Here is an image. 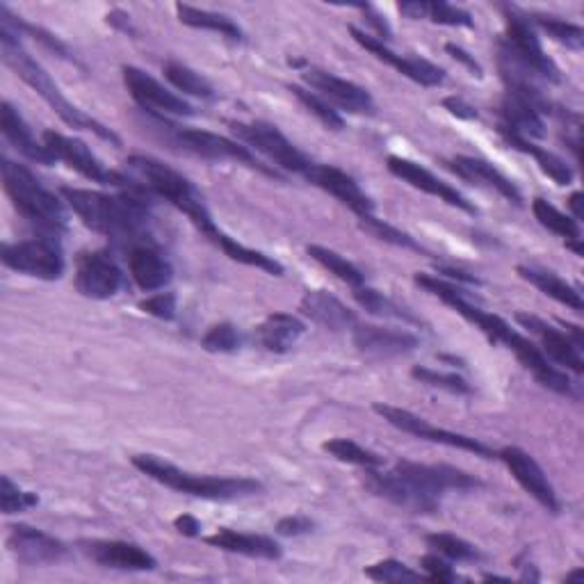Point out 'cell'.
Masks as SVG:
<instances>
[{"label": "cell", "instance_id": "cell-1", "mask_svg": "<svg viewBox=\"0 0 584 584\" xmlns=\"http://www.w3.org/2000/svg\"><path fill=\"white\" fill-rule=\"evenodd\" d=\"M126 165L131 172H135V177L139 179L146 192L156 194V197L169 202L183 215H187L190 222L197 227L210 242H215V245L222 250L231 260L256 267V270H263L275 277L283 275V265L279 260H275L272 256H267L263 252L240 245L238 240L227 235L222 229H217L215 219L202 197V192L190 183V179L177 172V169H172L151 156H131Z\"/></svg>", "mask_w": 584, "mask_h": 584}, {"label": "cell", "instance_id": "cell-2", "mask_svg": "<svg viewBox=\"0 0 584 584\" xmlns=\"http://www.w3.org/2000/svg\"><path fill=\"white\" fill-rule=\"evenodd\" d=\"M416 283L425 288L427 292H431V295H436L438 300H443L450 308H454L461 315V318L473 323L486 338H489V343L504 345L514 352L525 368L546 388H550V391L559 396H571V379L567 377V373L555 368L550 358L542 352V348L534 345L530 338L521 336L516 329H511L509 323H504L500 315L482 311L477 304H473L464 288H459L454 283H446L431 275H416Z\"/></svg>", "mask_w": 584, "mask_h": 584}, {"label": "cell", "instance_id": "cell-3", "mask_svg": "<svg viewBox=\"0 0 584 584\" xmlns=\"http://www.w3.org/2000/svg\"><path fill=\"white\" fill-rule=\"evenodd\" d=\"M62 197L83 219L85 227L112 240L131 242V247L137 245L149 227V206L137 192L106 194L96 190L62 187Z\"/></svg>", "mask_w": 584, "mask_h": 584}, {"label": "cell", "instance_id": "cell-4", "mask_svg": "<svg viewBox=\"0 0 584 584\" xmlns=\"http://www.w3.org/2000/svg\"><path fill=\"white\" fill-rule=\"evenodd\" d=\"M0 53H3V62L16 73L23 83L31 85L41 96V99L56 110V114L64 121L66 126L78 129V131H89L96 137H101L114 146L121 144V139L114 131L104 126L101 121H96L94 117L85 114L81 108H76L66 99L62 89L56 85V81L48 76L46 69L39 62H35L26 51H23L19 35L8 26H0Z\"/></svg>", "mask_w": 584, "mask_h": 584}, {"label": "cell", "instance_id": "cell-5", "mask_svg": "<svg viewBox=\"0 0 584 584\" xmlns=\"http://www.w3.org/2000/svg\"><path fill=\"white\" fill-rule=\"evenodd\" d=\"M133 466L151 477L154 482L167 486V489L204 498V500H240L250 498L263 489V484L252 477H215V475H194L177 469L169 461H162L156 454H137L133 457Z\"/></svg>", "mask_w": 584, "mask_h": 584}, {"label": "cell", "instance_id": "cell-6", "mask_svg": "<svg viewBox=\"0 0 584 584\" xmlns=\"http://www.w3.org/2000/svg\"><path fill=\"white\" fill-rule=\"evenodd\" d=\"M0 169H3V185L8 197L28 222H33L35 227L51 235L66 231V212L62 202L51 190H46L39 183V179L28 167H23L10 158H3Z\"/></svg>", "mask_w": 584, "mask_h": 584}, {"label": "cell", "instance_id": "cell-7", "mask_svg": "<svg viewBox=\"0 0 584 584\" xmlns=\"http://www.w3.org/2000/svg\"><path fill=\"white\" fill-rule=\"evenodd\" d=\"M156 121L167 131L169 142L192 156H199L206 160H233L238 165H247V167L256 169V172H260L265 177L281 179L277 169L263 165L256 158V154L250 149V146H242L240 142H233L229 137L215 135V133H208L202 129H181L174 124H167L165 117H156Z\"/></svg>", "mask_w": 584, "mask_h": 584}, {"label": "cell", "instance_id": "cell-8", "mask_svg": "<svg viewBox=\"0 0 584 584\" xmlns=\"http://www.w3.org/2000/svg\"><path fill=\"white\" fill-rule=\"evenodd\" d=\"M502 12L507 21V37L500 44V53L514 60L521 69L537 73V76L550 83H559V69L546 56L537 33H534L530 16L514 5H502Z\"/></svg>", "mask_w": 584, "mask_h": 584}, {"label": "cell", "instance_id": "cell-9", "mask_svg": "<svg viewBox=\"0 0 584 584\" xmlns=\"http://www.w3.org/2000/svg\"><path fill=\"white\" fill-rule=\"evenodd\" d=\"M41 142L48 149V154L56 158V162H66L71 169H76L81 177H85V179H89L94 183L124 187V190L137 192V194L146 192L137 181L126 179L124 174H119V172H112V169H108L99 158L92 154V149L83 139L66 137V135L56 133V131H46Z\"/></svg>", "mask_w": 584, "mask_h": 584}, {"label": "cell", "instance_id": "cell-10", "mask_svg": "<svg viewBox=\"0 0 584 584\" xmlns=\"http://www.w3.org/2000/svg\"><path fill=\"white\" fill-rule=\"evenodd\" d=\"M231 131L247 146H252L254 151L263 154L279 169H285V172L306 177L313 167V160L300 151L277 126L267 124V121H250V124H245V121H231Z\"/></svg>", "mask_w": 584, "mask_h": 584}, {"label": "cell", "instance_id": "cell-11", "mask_svg": "<svg viewBox=\"0 0 584 584\" xmlns=\"http://www.w3.org/2000/svg\"><path fill=\"white\" fill-rule=\"evenodd\" d=\"M0 258L10 270L41 281H58L64 275V254L56 235L8 242Z\"/></svg>", "mask_w": 584, "mask_h": 584}, {"label": "cell", "instance_id": "cell-12", "mask_svg": "<svg viewBox=\"0 0 584 584\" xmlns=\"http://www.w3.org/2000/svg\"><path fill=\"white\" fill-rule=\"evenodd\" d=\"M375 411L379 413V416L388 425L398 427L404 434L423 438V441L441 443V446H448V448H454V450H466V452H473L475 457H484V459L498 457L489 446L477 441V438L466 436V434H457V431H450V429H443V427H436L429 421L416 416V413H411L406 409L391 406V404H375Z\"/></svg>", "mask_w": 584, "mask_h": 584}, {"label": "cell", "instance_id": "cell-13", "mask_svg": "<svg viewBox=\"0 0 584 584\" xmlns=\"http://www.w3.org/2000/svg\"><path fill=\"white\" fill-rule=\"evenodd\" d=\"M124 288V272L110 252H87L76 260V290L87 300H112Z\"/></svg>", "mask_w": 584, "mask_h": 584}, {"label": "cell", "instance_id": "cell-14", "mask_svg": "<svg viewBox=\"0 0 584 584\" xmlns=\"http://www.w3.org/2000/svg\"><path fill=\"white\" fill-rule=\"evenodd\" d=\"M124 73V83L126 89L131 92L133 101L154 117H192L194 110L190 104H185L181 96L174 92L165 89L156 78H151L149 73L137 69V66H124L121 69Z\"/></svg>", "mask_w": 584, "mask_h": 584}, {"label": "cell", "instance_id": "cell-15", "mask_svg": "<svg viewBox=\"0 0 584 584\" xmlns=\"http://www.w3.org/2000/svg\"><path fill=\"white\" fill-rule=\"evenodd\" d=\"M365 484H368V489L375 496L411 511V514H434V511H438V507H441V498L427 494L418 484H413L398 471L391 473H379L377 469L368 471V482Z\"/></svg>", "mask_w": 584, "mask_h": 584}, {"label": "cell", "instance_id": "cell-16", "mask_svg": "<svg viewBox=\"0 0 584 584\" xmlns=\"http://www.w3.org/2000/svg\"><path fill=\"white\" fill-rule=\"evenodd\" d=\"M400 475L411 479L413 484H418L421 489H425L431 496L441 498L446 491H471L479 489L482 482L475 475H469L466 471H459L446 464H418V461H398L396 469Z\"/></svg>", "mask_w": 584, "mask_h": 584}, {"label": "cell", "instance_id": "cell-17", "mask_svg": "<svg viewBox=\"0 0 584 584\" xmlns=\"http://www.w3.org/2000/svg\"><path fill=\"white\" fill-rule=\"evenodd\" d=\"M304 81L311 85V89L318 92L323 99H327L329 104H336L338 108H343L348 112H356V114L375 112V101L370 92L352 81L336 76V73L308 66L304 71Z\"/></svg>", "mask_w": 584, "mask_h": 584}, {"label": "cell", "instance_id": "cell-18", "mask_svg": "<svg viewBox=\"0 0 584 584\" xmlns=\"http://www.w3.org/2000/svg\"><path fill=\"white\" fill-rule=\"evenodd\" d=\"M350 35L354 37L356 44H361L365 51H370L377 60L391 64L393 69H398L402 76H406L409 81L418 83L423 87H436L446 81V71L441 66H436L434 62L425 60V58H404L393 53L391 48H388L384 41H379L377 37L358 31L356 26H350Z\"/></svg>", "mask_w": 584, "mask_h": 584}, {"label": "cell", "instance_id": "cell-19", "mask_svg": "<svg viewBox=\"0 0 584 584\" xmlns=\"http://www.w3.org/2000/svg\"><path fill=\"white\" fill-rule=\"evenodd\" d=\"M8 548L26 567H51L69 555V548L60 539L31 525L10 527Z\"/></svg>", "mask_w": 584, "mask_h": 584}, {"label": "cell", "instance_id": "cell-20", "mask_svg": "<svg viewBox=\"0 0 584 584\" xmlns=\"http://www.w3.org/2000/svg\"><path fill=\"white\" fill-rule=\"evenodd\" d=\"M498 459L504 461V466L534 500L546 507L550 514H559V498L555 494V486L550 484L544 469L537 464V459L521 448H502L498 452Z\"/></svg>", "mask_w": 584, "mask_h": 584}, {"label": "cell", "instance_id": "cell-21", "mask_svg": "<svg viewBox=\"0 0 584 584\" xmlns=\"http://www.w3.org/2000/svg\"><path fill=\"white\" fill-rule=\"evenodd\" d=\"M304 179L313 183L315 187L329 192L331 197H336L340 204L348 206L358 219L375 215L373 199L358 187V183L350 174L343 172V169H338L333 165L313 162V167L308 169V174Z\"/></svg>", "mask_w": 584, "mask_h": 584}, {"label": "cell", "instance_id": "cell-22", "mask_svg": "<svg viewBox=\"0 0 584 584\" xmlns=\"http://www.w3.org/2000/svg\"><path fill=\"white\" fill-rule=\"evenodd\" d=\"M388 172H391L398 179H402L411 187L423 190V192L431 194V197L446 202L448 206H454V208L464 210V212L477 215V208L464 197V194H461L457 187H452L450 183H446V181H441L438 177H434L429 172V169H425L418 162L400 158V156H391V158H388Z\"/></svg>", "mask_w": 584, "mask_h": 584}, {"label": "cell", "instance_id": "cell-23", "mask_svg": "<svg viewBox=\"0 0 584 584\" xmlns=\"http://www.w3.org/2000/svg\"><path fill=\"white\" fill-rule=\"evenodd\" d=\"M516 320L521 327L530 329V333H534L539 338L542 343V352L555 361L557 365H564L567 370L575 373V375H582L584 373V358H582V350L573 343V340L564 333L555 329L552 325L544 323L542 318H537V315H530V313H519Z\"/></svg>", "mask_w": 584, "mask_h": 584}, {"label": "cell", "instance_id": "cell-24", "mask_svg": "<svg viewBox=\"0 0 584 584\" xmlns=\"http://www.w3.org/2000/svg\"><path fill=\"white\" fill-rule=\"evenodd\" d=\"M354 345L361 354L373 358H396L418 350V338L391 327L361 325L354 329Z\"/></svg>", "mask_w": 584, "mask_h": 584}, {"label": "cell", "instance_id": "cell-25", "mask_svg": "<svg viewBox=\"0 0 584 584\" xmlns=\"http://www.w3.org/2000/svg\"><path fill=\"white\" fill-rule=\"evenodd\" d=\"M83 552L99 567L117 571H154L158 567L151 552L129 542H85Z\"/></svg>", "mask_w": 584, "mask_h": 584}, {"label": "cell", "instance_id": "cell-26", "mask_svg": "<svg viewBox=\"0 0 584 584\" xmlns=\"http://www.w3.org/2000/svg\"><path fill=\"white\" fill-rule=\"evenodd\" d=\"M129 270L142 290H160L174 277V267L151 242H137L129 250Z\"/></svg>", "mask_w": 584, "mask_h": 584}, {"label": "cell", "instance_id": "cell-27", "mask_svg": "<svg viewBox=\"0 0 584 584\" xmlns=\"http://www.w3.org/2000/svg\"><path fill=\"white\" fill-rule=\"evenodd\" d=\"M448 167L457 177H461L469 183H477V185H486L496 190L498 194L511 204L521 206L523 204V194L521 190L511 183V179H507L498 167H494L491 162H486L482 158H469V156H457L452 160H448Z\"/></svg>", "mask_w": 584, "mask_h": 584}, {"label": "cell", "instance_id": "cell-28", "mask_svg": "<svg viewBox=\"0 0 584 584\" xmlns=\"http://www.w3.org/2000/svg\"><path fill=\"white\" fill-rule=\"evenodd\" d=\"M0 131L21 156L39 165H56V158L48 154L44 142L35 139L33 129L10 101H3V108H0Z\"/></svg>", "mask_w": 584, "mask_h": 584}, {"label": "cell", "instance_id": "cell-29", "mask_svg": "<svg viewBox=\"0 0 584 584\" xmlns=\"http://www.w3.org/2000/svg\"><path fill=\"white\" fill-rule=\"evenodd\" d=\"M300 311L313 323L331 331H343L356 325V315L338 297L329 295L327 290H306L300 302Z\"/></svg>", "mask_w": 584, "mask_h": 584}, {"label": "cell", "instance_id": "cell-30", "mask_svg": "<svg viewBox=\"0 0 584 584\" xmlns=\"http://www.w3.org/2000/svg\"><path fill=\"white\" fill-rule=\"evenodd\" d=\"M206 544L222 548L227 552H238L245 557H258V559H281L283 550L281 546L265 537V534H250V532H235L229 527L217 530L212 537H206Z\"/></svg>", "mask_w": 584, "mask_h": 584}, {"label": "cell", "instance_id": "cell-31", "mask_svg": "<svg viewBox=\"0 0 584 584\" xmlns=\"http://www.w3.org/2000/svg\"><path fill=\"white\" fill-rule=\"evenodd\" d=\"M306 327L295 315L288 313H272L267 315L263 325L258 327V340L267 352L285 354L297 345V340L304 336Z\"/></svg>", "mask_w": 584, "mask_h": 584}, {"label": "cell", "instance_id": "cell-32", "mask_svg": "<svg viewBox=\"0 0 584 584\" xmlns=\"http://www.w3.org/2000/svg\"><path fill=\"white\" fill-rule=\"evenodd\" d=\"M498 133L502 135V139L509 144V146H514V149L532 156L534 160L539 162L542 167V172L548 174L557 185H569L573 181V169L562 160V158H557L555 154L542 149V146H537L534 142H530L527 137L514 133V131H509L507 126H498Z\"/></svg>", "mask_w": 584, "mask_h": 584}, {"label": "cell", "instance_id": "cell-33", "mask_svg": "<svg viewBox=\"0 0 584 584\" xmlns=\"http://www.w3.org/2000/svg\"><path fill=\"white\" fill-rule=\"evenodd\" d=\"M519 275L530 281L534 288H539L544 295L552 297L555 302L564 304L573 311H582L584 308V300H582V292L571 285L569 281H564L559 275L555 272H548V270H539V267H527V265H521L519 267Z\"/></svg>", "mask_w": 584, "mask_h": 584}, {"label": "cell", "instance_id": "cell-34", "mask_svg": "<svg viewBox=\"0 0 584 584\" xmlns=\"http://www.w3.org/2000/svg\"><path fill=\"white\" fill-rule=\"evenodd\" d=\"M500 124L507 126L509 131H514L523 137H544L546 135V124L544 117L537 108H532L530 104L516 99V96L507 94L500 104Z\"/></svg>", "mask_w": 584, "mask_h": 584}, {"label": "cell", "instance_id": "cell-35", "mask_svg": "<svg viewBox=\"0 0 584 584\" xmlns=\"http://www.w3.org/2000/svg\"><path fill=\"white\" fill-rule=\"evenodd\" d=\"M177 14H179V21L183 23V26H190V28H197V31H208V33H217L222 35L231 41H242V31L238 23L224 14H217V12H208V10H199V8H192V5H183V3H177Z\"/></svg>", "mask_w": 584, "mask_h": 584}, {"label": "cell", "instance_id": "cell-36", "mask_svg": "<svg viewBox=\"0 0 584 584\" xmlns=\"http://www.w3.org/2000/svg\"><path fill=\"white\" fill-rule=\"evenodd\" d=\"M532 212H534V217L539 219L542 227H546L548 231H552L559 238H564L567 245H569V242H580L582 240L580 222H575L571 215H564L562 210L555 208L550 202L534 199L532 202Z\"/></svg>", "mask_w": 584, "mask_h": 584}, {"label": "cell", "instance_id": "cell-37", "mask_svg": "<svg viewBox=\"0 0 584 584\" xmlns=\"http://www.w3.org/2000/svg\"><path fill=\"white\" fill-rule=\"evenodd\" d=\"M162 73H165V78L172 83L179 92H185L190 96H197V99H202V101H212L215 99L212 85L204 76H199V73L194 69H190V66H185L181 62L169 60V62H165Z\"/></svg>", "mask_w": 584, "mask_h": 584}, {"label": "cell", "instance_id": "cell-38", "mask_svg": "<svg viewBox=\"0 0 584 584\" xmlns=\"http://www.w3.org/2000/svg\"><path fill=\"white\" fill-rule=\"evenodd\" d=\"M325 452H329L338 461H343V464H352L365 471H375L384 466V457L358 446L352 438H331V441L325 443Z\"/></svg>", "mask_w": 584, "mask_h": 584}, {"label": "cell", "instance_id": "cell-39", "mask_svg": "<svg viewBox=\"0 0 584 584\" xmlns=\"http://www.w3.org/2000/svg\"><path fill=\"white\" fill-rule=\"evenodd\" d=\"M306 252L315 263H320L325 270L336 275L340 281H345L348 285L361 288L365 283V277H363V272L358 270V267L352 260H348L345 256H340L338 252H333L329 247H323V245H308Z\"/></svg>", "mask_w": 584, "mask_h": 584}, {"label": "cell", "instance_id": "cell-40", "mask_svg": "<svg viewBox=\"0 0 584 584\" xmlns=\"http://www.w3.org/2000/svg\"><path fill=\"white\" fill-rule=\"evenodd\" d=\"M354 300L358 302L361 308L377 315V318H393V320H404V323H418L409 311H404L400 304H396L391 297H386L384 292L375 288H354Z\"/></svg>", "mask_w": 584, "mask_h": 584}, {"label": "cell", "instance_id": "cell-41", "mask_svg": "<svg viewBox=\"0 0 584 584\" xmlns=\"http://www.w3.org/2000/svg\"><path fill=\"white\" fill-rule=\"evenodd\" d=\"M425 542L438 555L454 559V562H479V559H482V552L473 544H469L466 539L457 537V534H448V532L427 534Z\"/></svg>", "mask_w": 584, "mask_h": 584}, {"label": "cell", "instance_id": "cell-42", "mask_svg": "<svg viewBox=\"0 0 584 584\" xmlns=\"http://www.w3.org/2000/svg\"><path fill=\"white\" fill-rule=\"evenodd\" d=\"M290 92L297 96V101L313 114L318 117L323 124L331 131H343L345 129V121L343 117H340V112L327 101L323 99V96L318 92H311V89H304L300 85H290Z\"/></svg>", "mask_w": 584, "mask_h": 584}, {"label": "cell", "instance_id": "cell-43", "mask_svg": "<svg viewBox=\"0 0 584 584\" xmlns=\"http://www.w3.org/2000/svg\"><path fill=\"white\" fill-rule=\"evenodd\" d=\"M530 21L537 23L542 31H546L555 41L564 44L567 48H573V51H582L584 46V31L575 23L562 21L557 16H544V14H530Z\"/></svg>", "mask_w": 584, "mask_h": 584}, {"label": "cell", "instance_id": "cell-44", "mask_svg": "<svg viewBox=\"0 0 584 584\" xmlns=\"http://www.w3.org/2000/svg\"><path fill=\"white\" fill-rule=\"evenodd\" d=\"M358 224L365 233H370L384 242H391V245L396 247H404V250H413V252H425L416 240H413L409 233L391 227V224H386L384 219H377L375 215H368V217H363L358 219Z\"/></svg>", "mask_w": 584, "mask_h": 584}, {"label": "cell", "instance_id": "cell-45", "mask_svg": "<svg viewBox=\"0 0 584 584\" xmlns=\"http://www.w3.org/2000/svg\"><path fill=\"white\" fill-rule=\"evenodd\" d=\"M202 348L210 354H233L242 348V336L231 323L215 325L202 338Z\"/></svg>", "mask_w": 584, "mask_h": 584}, {"label": "cell", "instance_id": "cell-46", "mask_svg": "<svg viewBox=\"0 0 584 584\" xmlns=\"http://www.w3.org/2000/svg\"><path fill=\"white\" fill-rule=\"evenodd\" d=\"M425 19L441 23V26L452 28H473V16L457 5L443 3V0H434V3H425Z\"/></svg>", "mask_w": 584, "mask_h": 584}, {"label": "cell", "instance_id": "cell-47", "mask_svg": "<svg viewBox=\"0 0 584 584\" xmlns=\"http://www.w3.org/2000/svg\"><path fill=\"white\" fill-rule=\"evenodd\" d=\"M37 504H39L37 494L19 489L8 475L0 479V507H3V514H19V511L33 509Z\"/></svg>", "mask_w": 584, "mask_h": 584}, {"label": "cell", "instance_id": "cell-48", "mask_svg": "<svg viewBox=\"0 0 584 584\" xmlns=\"http://www.w3.org/2000/svg\"><path fill=\"white\" fill-rule=\"evenodd\" d=\"M365 575L377 582H418L427 580L423 573L411 571L406 564L398 562V559H384V562H377L373 567L365 569Z\"/></svg>", "mask_w": 584, "mask_h": 584}, {"label": "cell", "instance_id": "cell-49", "mask_svg": "<svg viewBox=\"0 0 584 584\" xmlns=\"http://www.w3.org/2000/svg\"><path fill=\"white\" fill-rule=\"evenodd\" d=\"M411 375H413V379H418L421 384H427V386H434V388H443V391H450V393H459V396L471 393V384L464 377H459L454 373H436V370H429V368H413Z\"/></svg>", "mask_w": 584, "mask_h": 584}, {"label": "cell", "instance_id": "cell-50", "mask_svg": "<svg viewBox=\"0 0 584 584\" xmlns=\"http://www.w3.org/2000/svg\"><path fill=\"white\" fill-rule=\"evenodd\" d=\"M144 313L154 315L158 320H174L177 318V295L174 292H160V295H154L149 300H144L139 304Z\"/></svg>", "mask_w": 584, "mask_h": 584}, {"label": "cell", "instance_id": "cell-51", "mask_svg": "<svg viewBox=\"0 0 584 584\" xmlns=\"http://www.w3.org/2000/svg\"><path fill=\"white\" fill-rule=\"evenodd\" d=\"M421 569L425 571V577L429 582H441V584H448V582H457L459 575L457 571L446 562V559H441L438 555H425L421 559Z\"/></svg>", "mask_w": 584, "mask_h": 584}, {"label": "cell", "instance_id": "cell-52", "mask_svg": "<svg viewBox=\"0 0 584 584\" xmlns=\"http://www.w3.org/2000/svg\"><path fill=\"white\" fill-rule=\"evenodd\" d=\"M277 532L281 537H302V534L313 532V521L306 516H285L277 523Z\"/></svg>", "mask_w": 584, "mask_h": 584}, {"label": "cell", "instance_id": "cell-53", "mask_svg": "<svg viewBox=\"0 0 584 584\" xmlns=\"http://www.w3.org/2000/svg\"><path fill=\"white\" fill-rule=\"evenodd\" d=\"M446 51L457 60V62H461V64H464L471 73H473V76H482V64L466 51V48H461V46H457V44H446Z\"/></svg>", "mask_w": 584, "mask_h": 584}, {"label": "cell", "instance_id": "cell-54", "mask_svg": "<svg viewBox=\"0 0 584 584\" xmlns=\"http://www.w3.org/2000/svg\"><path fill=\"white\" fill-rule=\"evenodd\" d=\"M358 10L365 14V16H368V23H370V26L379 33V41H388V39H391L393 37V33H391V28H388V23L373 10V8H368V5H358Z\"/></svg>", "mask_w": 584, "mask_h": 584}, {"label": "cell", "instance_id": "cell-55", "mask_svg": "<svg viewBox=\"0 0 584 584\" xmlns=\"http://www.w3.org/2000/svg\"><path fill=\"white\" fill-rule=\"evenodd\" d=\"M443 106L450 114H454L459 119H469V121L477 119V110L473 106H469L464 99H457V96H450V99L443 101Z\"/></svg>", "mask_w": 584, "mask_h": 584}, {"label": "cell", "instance_id": "cell-56", "mask_svg": "<svg viewBox=\"0 0 584 584\" xmlns=\"http://www.w3.org/2000/svg\"><path fill=\"white\" fill-rule=\"evenodd\" d=\"M174 527L183 534V537H199V534H202V523L194 516H190V514L179 516L174 521Z\"/></svg>", "mask_w": 584, "mask_h": 584}, {"label": "cell", "instance_id": "cell-57", "mask_svg": "<svg viewBox=\"0 0 584 584\" xmlns=\"http://www.w3.org/2000/svg\"><path fill=\"white\" fill-rule=\"evenodd\" d=\"M400 12L409 19H425V0H413V3H402Z\"/></svg>", "mask_w": 584, "mask_h": 584}, {"label": "cell", "instance_id": "cell-58", "mask_svg": "<svg viewBox=\"0 0 584 584\" xmlns=\"http://www.w3.org/2000/svg\"><path fill=\"white\" fill-rule=\"evenodd\" d=\"M584 197H582V192H573L571 194V199H569V208H571V212H573V219H575V222H580V219L584 217V208H582V202Z\"/></svg>", "mask_w": 584, "mask_h": 584}, {"label": "cell", "instance_id": "cell-59", "mask_svg": "<svg viewBox=\"0 0 584 584\" xmlns=\"http://www.w3.org/2000/svg\"><path fill=\"white\" fill-rule=\"evenodd\" d=\"M562 327H564V333L573 340V343L582 350L584 348V333H582V327H577V325H571V323H562Z\"/></svg>", "mask_w": 584, "mask_h": 584}, {"label": "cell", "instance_id": "cell-60", "mask_svg": "<svg viewBox=\"0 0 584 584\" xmlns=\"http://www.w3.org/2000/svg\"><path fill=\"white\" fill-rule=\"evenodd\" d=\"M582 577H584V569H575V571H571L564 580H567V582H580Z\"/></svg>", "mask_w": 584, "mask_h": 584}]
</instances>
